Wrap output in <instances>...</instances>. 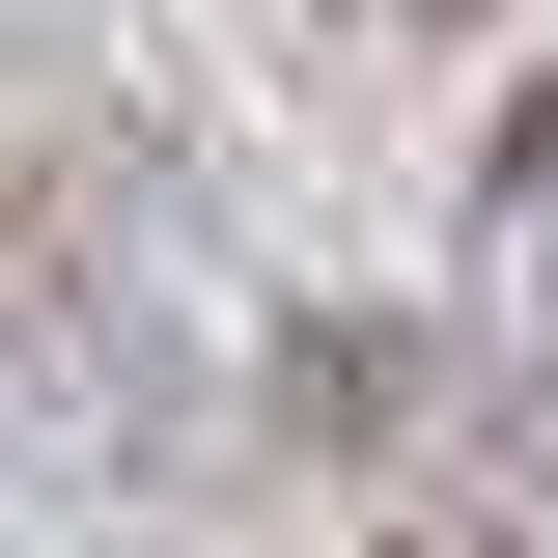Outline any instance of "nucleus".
<instances>
[{
  "label": "nucleus",
  "mask_w": 558,
  "mask_h": 558,
  "mask_svg": "<svg viewBox=\"0 0 558 558\" xmlns=\"http://www.w3.org/2000/svg\"><path fill=\"white\" fill-rule=\"evenodd\" d=\"M475 336H502V363H558V84L502 112V168H475Z\"/></svg>",
  "instance_id": "1"
},
{
  "label": "nucleus",
  "mask_w": 558,
  "mask_h": 558,
  "mask_svg": "<svg viewBox=\"0 0 558 558\" xmlns=\"http://www.w3.org/2000/svg\"><path fill=\"white\" fill-rule=\"evenodd\" d=\"M307 28H336V57H502L531 0H307Z\"/></svg>",
  "instance_id": "2"
},
{
  "label": "nucleus",
  "mask_w": 558,
  "mask_h": 558,
  "mask_svg": "<svg viewBox=\"0 0 558 558\" xmlns=\"http://www.w3.org/2000/svg\"><path fill=\"white\" fill-rule=\"evenodd\" d=\"M336 558H558V531H531V502H363Z\"/></svg>",
  "instance_id": "3"
}]
</instances>
